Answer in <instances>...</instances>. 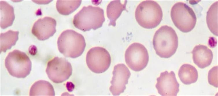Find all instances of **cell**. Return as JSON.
Here are the masks:
<instances>
[{
    "instance_id": "6da1fadb",
    "label": "cell",
    "mask_w": 218,
    "mask_h": 96,
    "mask_svg": "<svg viewBox=\"0 0 218 96\" xmlns=\"http://www.w3.org/2000/svg\"><path fill=\"white\" fill-rule=\"evenodd\" d=\"M156 54L162 58H169L175 53L178 46V38L171 26H161L155 32L153 40Z\"/></svg>"
},
{
    "instance_id": "7a4b0ae2",
    "label": "cell",
    "mask_w": 218,
    "mask_h": 96,
    "mask_svg": "<svg viewBox=\"0 0 218 96\" xmlns=\"http://www.w3.org/2000/svg\"><path fill=\"white\" fill-rule=\"evenodd\" d=\"M57 43L61 53L66 57L73 58L80 56L86 46L83 36L72 30L63 31L59 36Z\"/></svg>"
},
{
    "instance_id": "3957f363",
    "label": "cell",
    "mask_w": 218,
    "mask_h": 96,
    "mask_svg": "<svg viewBox=\"0 0 218 96\" xmlns=\"http://www.w3.org/2000/svg\"><path fill=\"white\" fill-rule=\"evenodd\" d=\"M105 21L103 9L89 5L84 6L75 15L73 24L76 28L85 32L100 28Z\"/></svg>"
},
{
    "instance_id": "277c9868",
    "label": "cell",
    "mask_w": 218,
    "mask_h": 96,
    "mask_svg": "<svg viewBox=\"0 0 218 96\" xmlns=\"http://www.w3.org/2000/svg\"><path fill=\"white\" fill-rule=\"evenodd\" d=\"M135 15L140 26L145 28L152 29L160 24L163 14L161 8L157 3L152 0H145L137 6Z\"/></svg>"
},
{
    "instance_id": "5b68a950",
    "label": "cell",
    "mask_w": 218,
    "mask_h": 96,
    "mask_svg": "<svg viewBox=\"0 0 218 96\" xmlns=\"http://www.w3.org/2000/svg\"><path fill=\"white\" fill-rule=\"evenodd\" d=\"M5 64L10 74L18 78L26 77L32 69V62L29 57L25 52L18 50L8 53Z\"/></svg>"
},
{
    "instance_id": "8992f818",
    "label": "cell",
    "mask_w": 218,
    "mask_h": 96,
    "mask_svg": "<svg viewBox=\"0 0 218 96\" xmlns=\"http://www.w3.org/2000/svg\"><path fill=\"white\" fill-rule=\"evenodd\" d=\"M171 16L175 26L183 32L191 31L196 24L197 18L194 11L183 2L177 3L173 6Z\"/></svg>"
},
{
    "instance_id": "52a82bcc",
    "label": "cell",
    "mask_w": 218,
    "mask_h": 96,
    "mask_svg": "<svg viewBox=\"0 0 218 96\" xmlns=\"http://www.w3.org/2000/svg\"><path fill=\"white\" fill-rule=\"evenodd\" d=\"M126 63L128 67L135 71H139L147 66L149 61L148 51L142 44L134 43L126 50L125 55Z\"/></svg>"
},
{
    "instance_id": "ba28073f",
    "label": "cell",
    "mask_w": 218,
    "mask_h": 96,
    "mask_svg": "<svg viewBox=\"0 0 218 96\" xmlns=\"http://www.w3.org/2000/svg\"><path fill=\"white\" fill-rule=\"evenodd\" d=\"M46 72L49 78L56 83H62L72 75L71 63L65 59L56 57L47 63Z\"/></svg>"
},
{
    "instance_id": "9c48e42d",
    "label": "cell",
    "mask_w": 218,
    "mask_h": 96,
    "mask_svg": "<svg viewBox=\"0 0 218 96\" xmlns=\"http://www.w3.org/2000/svg\"><path fill=\"white\" fill-rule=\"evenodd\" d=\"M86 61L90 70L94 73L99 74L104 72L108 68L111 58L106 49L96 47L92 48L88 52Z\"/></svg>"
},
{
    "instance_id": "30bf717a",
    "label": "cell",
    "mask_w": 218,
    "mask_h": 96,
    "mask_svg": "<svg viewBox=\"0 0 218 96\" xmlns=\"http://www.w3.org/2000/svg\"><path fill=\"white\" fill-rule=\"evenodd\" d=\"M113 76L110 81L111 85L109 89L113 95H119L124 92L126 85L131 73L128 67L123 64L115 65L112 72Z\"/></svg>"
},
{
    "instance_id": "8fae6325",
    "label": "cell",
    "mask_w": 218,
    "mask_h": 96,
    "mask_svg": "<svg viewBox=\"0 0 218 96\" xmlns=\"http://www.w3.org/2000/svg\"><path fill=\"white\" fill-rule=\"evenodd\" d=\"M156 85L158 93L162 96H176L179 91V84L173 71L161 72L157 78Z\"/></svg>"
},
{
    "instance_id": "7c38bea8",
    "label": "cell",
    "mask_w": 218,
    "mask_h": 96,
    "mask_svg": "<svg viewBox=\"0 0 218 96\" xmlns=\"http://www.w3.org/2000/svg\"><path fill=\"white\" fill-rule=\"evenodd\" d=\"M56 25V22L55 19L46 16L38 19L34 23L32 32L38 40L44 41L55 33Z\"/></svg>"
},
{
    "instance_id": "4fadbf2b",
    "label": "cell",
    "mask_w": 218,
    "mask_h": 96,
    "mask_svg": "<svg viewBox=\"0 0 218 96\" xmlns=\"http://www.w3.org/2000/svg\"><path fill=\"white\" fill-rule=\"evenodd\" d=\"M191 53L194 63L199 68L203 69L210 65L213 54L211 50L206 46L197 45L194 48Z\"/></svg>"
},
{
    "instance_id": "5bb4252c",
    "label": "cell",
    "mask_w": 218,
    "mask_h": 96,
    "mask_svg": "<svg viewBox=\"0 0 218 96\" xmlns=\"http://www.w3.org/2000/svg\"><path fill=\"white\" fill-rule=\"evenodd\" d=\"M120 0H114L111 1L108 5L106 12L108 18L110 20L109 26H115L116 21L121 15L122 12L126 10V6L127 1L121 2Z\"/></svg>"
},
{
    "instance_id": "9a60e30c",
    "label": "cell",
    "mask_w": 218,
    "mask_h": 96,
    "mask_svg": "<svg viewBox=\"0 0 218 96\" xmlns=\"http://www.w3.org/2000/svg\"><path fill=\"white\" fill-rule=\"evenodd\" d=\"M15 19L13 7L7 2L0 1V26L5 29L11 26Z\"/></svg>"
},
{
    "instance_id": "2e32d148",
    "label": "cell",
    "mask_w": 218,
    "mask_h": 96,
    "mask_svg": "<svg viewBox=\"0 0 218 96\" xmlns=\"http://www.w3.org/2000/svg\"><path fill=\"white\" fill-rule=\"evenodd\" d=\"M178 75L181 82L186 85L196 82L198 78L197 69L194 66L189 64H184L181 66Z\"/></svg>"
},
{
    "instance_id": "e0dca14e",
    "label": "cell",
    "mask_w": 218,
    "mask_h": 96,
    "mask_svg": "<svg viewBox=\"0 0 218 96\" xmlns=\"http://www.w3.org/2000/svg\"><path fill=\"white\" fill-rule=\"evenodd\" d=\"M29 94L30 96H54L55 93L53 86L49 82L39 80L32 85Z\"/></svg>"
},
{
    "instance_id": "ac0fdd59",
    "label": "cell",
    "mask_w": 218,
    "mask_h": 96,
    "mask_svg": "<svg viewBox=\"0 0 218 96\" xmlns=\"http://www.w3.org/2000/svg\"><path fill=\"white\" fill-rule=\"evenodd\" d=\"M18 31L9 30L0 34V53L5 52L14 45L18 39Z\"/></svg>"
},
{
    "instance_id": "d6986e66",
    "label": "cell",
    "mask_w": 218,
    "mask_h": 96,
    "mask_svg": "<svg viewBox=\"0 0 218 96\" xmlns=\"http://www.w3.org/2000/svg\"><path fill=\"white\" fill-rule=\"evenodd\" d=\"M81 0H57L56 8L58 12L64 15H68L75 11L80 5Z\"/></svg>"
},
{
    "instance_id": "ffe728a7",
    "label": "cell",
    "mask_w": 218,
    "mask_h": 96,
    "mask_svg": "<svg viewBox=\"0 0 218 96\" xmlns=\"http://www.w3.org/2000/svg\"><path fill=\"white\" fill-rule=\"evenodd\" d=\"M217 1L210 6L207 13L206 18L208 26L210 31L217 36Z\"/></svg>"
},
{
    "instance_id": "44dd1931",
    "label": "cell",
    "mask_w": 218,
    "mask_h": 96,
    "mask_svg": "<svg viewBox=\"0 0 218 96\" xmlns=\"http://www.w3.org/2000/svg\"><path fill=\"white\" fill-rule=\"evenodd\" d=\"M217 66H214L209 71L208 80L209 84L217 87Z\"/></svg>"
}]
</instances>
